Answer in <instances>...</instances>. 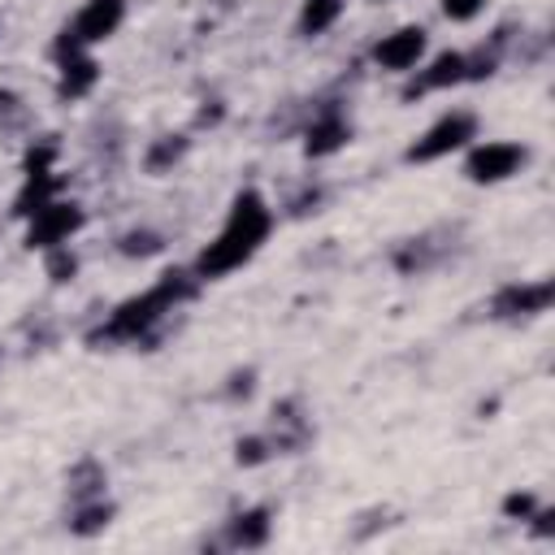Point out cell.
<instances>
[{"mask_svg":"<svg viewBox=\"0 0 555 555\" xmlns=\"http://www.w3.org/2000/svg\"><path fill=\"white\" fill-rule=\"evenodd\" d=\"M273 225H278V212L264 199V191L260 186H238L234 199H230V208H225L221 230L199 247L191 273L199 282H221V278L238 273L243 264H251L260 256V247L269 243Z\"/></svg>","mask_w":555,"mask_h":555,"instance_id":"1","label":"cell"},{"mask_svg":"<svg viewBox=\"0 0 555 555\" xmlns=\"http://www.w3.org/2000/svg\"><path fill=\"white\" fill-rule=\"evenodd\" d=\"M204 282L191 269H165L152 286H143L139 295H126L91 334V343H108V347H139L152 343V334L165 325L169 312H178L182 304L195 299Z\"/></svg>","mask_w":555,"mask_h":555,"instance_id":"2","label":"cell"},{"mask_svg":"<svg viewBox=\"0 0 555 555\" xmlns=\"http://www.w3.org/2000/svg\"><path fill=\"white\" fill-rule=\"evenodd\" d=\"M126 22V0H82L78 13L56 30L52 39V56H74V52H91L95 43H108Z\"/></svg>","mask_w":555,"mask_h":555,"instance_id":"3","label":"cell"},{"mask_svg":"<svg viewBox=\"0 0 555 555\" xmlns=\"http://www.w3.org/2000/svg\"><path fill=\"white\" fill-rule=\"evenodd\" d=\"M473 139H477V113L451 108V113H442L438 121H429V126L408 143L403 165H434V160H447V156L464 152Z\"/></svg>","mask_w":555,"mask_h":555,"instance_id":"4","label":"cell"},{"mask_svg":"<svg viewBox=\"0 0 555 555\" xmlns=\"http://www.w3.org/2000/svg\"><path fill=\"white\" fill-rule=\"evenodd\" d=\"M529 147L516 139H473L464 147V178L473 186H499L529 165Z\"/></svg>","mask_w":555,"mask_h":555,"instance_id":"5","label":"cell"},{"mask_svg":"<svg viewBox=\"0 0 555 555\" xmlns=\"http://www.w3.org/2000/svg\"><path fill=\"white\" fill-rule=\"evenodd\" d=\"M82 225H87V208L78 199H69V195H56V199H48L43 208H35L26 217L22 243L30 251H52V247H65Z\"/></svg>","mask_w":555,"mask_h":555,"instance_id":"6","label":"cell"},{"mask_svg":"<svg viewBox=\"0 0 555 555\" xmlns=\"http://www.w3.org/2000/svg\"><path fill=\"white\" fill-rule=\"evenodd\" d=\"M555 304V282L551 278H529V282H503L490 295V317L494 321H529L551 312Z\"/></svg>","mask_w":555,"mask_h":555,"instance_id":"7","label":"cell"},{"mask_svg":"<svg viewBox=\"0 0 555 555\" xmlns=\"http://www.w3.org/2000/svg\"><path fill=\"white\" fill-rule=\"evenodd\" d=\"M429 52V30L421 22H408V26H395L390 35H382L373 48H369V61L386 74H412Z\"/></svg>","mask_w":555,"mask_h":555,"instance_id":"8","label":"cell"},{"mask_svg":"<svg viewBox=\"0 0 555 555\" xmlns=\"http://www.w3.org/2000/svg\"><path fill=\"white\" fill-rule=\"evenodd\" d=\"M468 82V65H464V52L447 48L429 61H421L412 69V82L403 87V100H416V95H434V91H451V87H464Z\"/></svg>","mask_w":555,"mask_h":555,"instance_id":"9","label":"cell"},{"mask_svg":"<svg viewBox=\"0 0 555 555\" xmlns=\"http://www.w3.org/2000/svg\"><path fill=\"white\" fill-rule=\"evenodd\" d=\"M351 117L343 113V108H321L308 126H304V156L308 160H325V156H334V152H343L347 143H351Z\"/></svg>","mask_w":555,"mask_h":555,"instance_id":"10","label":"cell"},{"mask_svg":"<svg viewBox=\"0 0 555 555\" xmlns=\"http://www.w3.org/2000/svg\"><path fill=\"white\" fill-rule=\"evenodd\" d=\"M264 438L273 442V455H295V451H304V447H308L312 425H308V416H304L299 399H282V403L273 408V425H269V434H264Z\"/></svg>","mask_w":555,"mask_h":555,"instance_id":"11","label":"cell"},{"mask_svg":"<svg viewBox=\"0 0 555 555\" xmlns=\"http://www.w3.org/2000/svg\"><path fill=\"white\" fill-rule=\"evenodd\" d=\"M100 61L95 52H74L56 61V100H87L100 87Z\"/></svg>","mask_w":555,"mask_h":555,"instance_id":"12","label":"cell"},{"mask_svg":"<svg viewBox=\"0 0 555 555\" xmlns=\"http://www.w3.org/2000/svg\"><path fill=\"white\" fill-rule=\"evenodd\" d=\"M269 533H273V512L260 507V503L243 507V512H234L225 520V546L230 551H260L269 542Z\"/></svg>","mask_w":555,"mask_h":555,"instance_id":"13","label":"cell"},{"mask_svg":"<svg viewBox=\"0 0 555 555\" xmlns=\"http://www.w3.org/2000/svg\"><path fill=\"white\" fill-rule=\"evenodd\" d=\"M65 195V173L61 169H48V173H22V186L13 195V217L26 221L35 208H43L48 199Z\"/></svg>","mask_w":555,"mask_h":555,"instance_id":"14","label":"cell"},{"mask_svg":"<svg viewBox=\"0 0 555 555\" xmlns=\"http://www.w3.org/2000/svg\"><path fill=\"white\" fill-rule=\"evenodd\" d=\"M113 516H117L113 499H104V494L82 499V503H74V512H69V533H74V538H95V533H104V529L113 525Z\"/></svg>","mask_w":555,"mask_h":555,"instance_id":"15","label":"cell"},{"mask_svg":"<svg viewBox=\"0 0 555 555\" xmlns=\"http://www.w3.org/2000/svg\"><path fill=\"white\" fill-rule=\"evenodd\" d=\"M343 9H347V0H304L299 4V17H295V30L304 39H321L343 17Z\"/></svg>","mask_w":555,"mask_h":555,"instance_id":"16","label":"cell"},{"mask_svg":"<svg viewBox=\"0 0 555 555\" xmlns=\"http://www.w3.org/2000/svg\"><path fill=\"white\" fill-rule=\"evenodd\" d=\"M186 152H191V139H186V134H160V139H152V143H147L143 165H147V173H156V178H160V173H169Z\"/></svg>","mask_w":555,"mask_h":555,"instance_id":"17","label":"cell"},{"mask_svg":"<svg viewBox=\"0 0 555 555\" xmlns=\"http://www.w3.org/2000/svg\"><path fill=\"white\" fill-rule=\"evenodd\" d=\"M65 486H69V494H74V503H82V499H95V494H104V486H108V477H104V468H100L95 460H82V464H74V468H69V477H65Z\"/></svg>","mask_w":555,"mask_h":555,"instance_id":"18","label":"cell"},{"mask_svg":"<svg viewBox=\"0 0 555 555\" xmlns=\"http://www.w3.org/2000/svg\"><path fill=\"white\" fill-rule=\"evenodd\" d=\"M117 251L130 256V260H147V256L165 251V234L160 230H147V225H134V230H126L117 238Z\"/></svg>","mask_w":555,"mask_h":555,"instance_id":"19","label":"cell"},{"mask_svg":"<svg viewBox=\"0 0 555 555\" xmlns=\"http://www.w3.org/2000/svg\"><path fill=\"white\" fill-rule=\"evenodd\" d=\"M264 460H273V442L264 434H247L234 442V464L238 468H260Z\"/></svg>","mask_w":555,"mask_h":555,"instance_id":"20","label":"cell"},{"mask_svg":"<svg viewBox=\"0 0 555 555\" xmlns=\"http://www.w3.org/2000/svg\"><path fill=\"white\" fill-rule=\"evenodd\" d=\"M43 269H48L52 282H69L78 273V256L69 251V243L65 247H52V251H43Z\"/></svg>","mask_w":555,"mask_h":555,"instance_id":"21","label":"cell"},{"mask_svg":"<svg viewBox=\"0 0 555 555\" xmlns=\"http://www.w3.org/2000/svg\"><path fill=\"white\" fill-rule=\"evenodd\" d=\"M538 512V494L533 490H512L507 499H503V516L507 520H529Z\"/></svg>","mask_w":555,"mask_h":555,"instance_id":"22","label":"cell"},{"mask_svg":"<svg viewBox=\"0 0 555 555\" xmlns=\"http://www.w3.org/2000/svg\"><path fill=\"white\" fill-rule=\"evenodd\" d=\"M486 4H490V0H442V17H447V22H455V26H464V22L481 17V13H486Z\"/></svg>","mask_w":555,"mask_h":555,"instance_id":"23","label":"cell"}]
</instances>
